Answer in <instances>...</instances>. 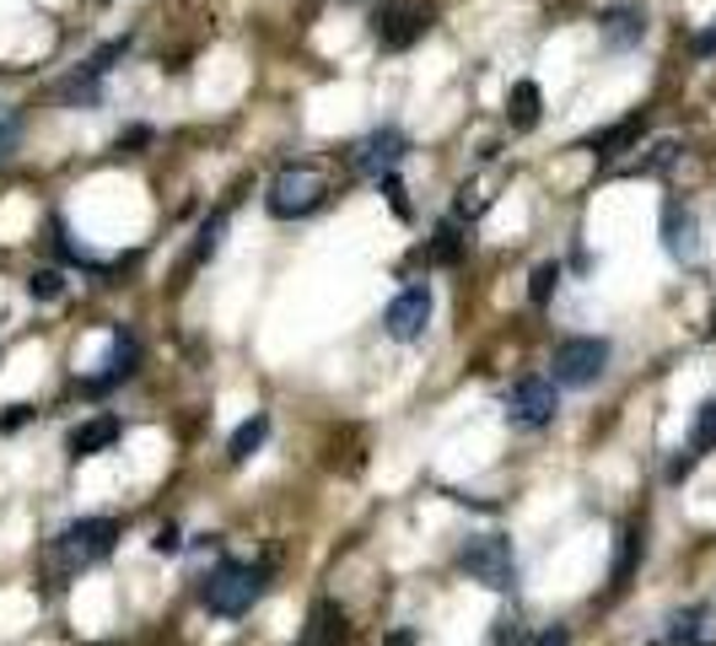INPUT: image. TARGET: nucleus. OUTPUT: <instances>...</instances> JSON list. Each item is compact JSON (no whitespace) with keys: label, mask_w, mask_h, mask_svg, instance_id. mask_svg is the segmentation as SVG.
Wrapping results in <instances>:
<instances>
[{"label":"nucleus","mask_w":716,"mask_h":646,"mask_svg":"<svg viewBox=\"0 0 716 646\" xmlns=\"http://www.w3.org/2000/svg\"><path fill=\"white\" fill-rule=\"evenodd\" d=\"M113 545H119V523H113V517H81V523H70V528L54 534V545L44 549V566H49L54 582H65V577H76L81 566L102 560Z\"/></svg>","instance_id":"nucleus-1"},{"label":"nucleus","mask_w":716,"mask_h":646,"mask_svg":"<svg viewBox=\"0 0 716 646\" xmlns=\"http://www.w3.org/2000/svg\"><path fill=\"white\" fill-rule=\"evenodd\" d=\"M269 588V560H258V566H243V560H221L210 577H205L200 588V603L210 614H221V620H238V614H249L258 598Z\"/></svg>","instance_id":"nucleus-2"},{"label":"nucleus","mask_w":716,"mask_h":646,"mask_svg":"<svg viewBox=\"0 0 716 646\" xmlns=\"http://www.w3.org/2000/svg\"><path fill=\"white\" fill-rule=\"evenodd\" d=\"M323 199H329V173L318 162H291V167H280L269 178L264 205H269L275 221H302L312 210H323Z\"/></svg>","instance_id":"nucleus-3"},{"label":"nucleus","mask_w":716,"mask_h":646,"mask_svg":"<svg viewBox=\"0 0 716 646\" xmlns=\"http://www.w3.org/2000/svg\"><path fill=\"white\" fill-rule=\"evenodd\" d=\"M459 566L469 582H480L491 593H511L517 588V555H511L507 534H469L459 549Z\"/></svg>","instance_id":"nucleus-4"},{"label":"nucleus","mask_w":716,"mask_h":646,"mask_svg":"<svg viewBox=\"0 0 716 646\" xmlns=\"http://www.w3.org/2000/svg\"><path fill=\"white\" fill-rule=\"evenodd\" d=\"M609 366V340L598 335H576V340H561L555 355H550V372L561 388H593Z\"/></svg>","instance_id":"nucleus-5"},{"label":"nucleus","mask_w":716,"mask_h":646,"mask_svg":"<svg viewBox=\"0 0 716 646\" xmlns=\"http://www.w3.org/2000/svg\"><path fill=\"white\" fill-rule=\"evenodd\" d=\"M555 409H561V398H555V383H544V377H522L507 388V420L517 431H544L555 420Z\"/></svg>","instance_id":"nucleus-6"},{"label":"nucleus","mask_w":716,"mask_h":646,"mask_svg":"<svg viewBox=\"0 0 716 646\" xmlns=\"http://www.w3.org/2000/svg\"><path fill=\"white\" fill-rule=\"evenodd\" d=\"M431 286H405L399 297L388 302V313H383V329H388V340H399V346H415L420 335H426V324H431Z\"/></svg>","instance_id":"nucleus-7"},{"label":"nucleus","mask_w":716,"mask_h":646,"mask_svg":"<svg viewBox=\"0 0 716 646\" xmlns=\"http://www.w3.org/2000/svg\"><path fill=\"white\" fill-rule=\"evenodd\" d=\"M420 33H426V11H415L409 0H388V6H377V17H372V39H377L383 50H409Z\"/></svg>","instance_id":"nucleus-8"},{"label":"nucleus","mask_w":716,"mask_h":646,"mask_svg":"<svg viewBox=\"0 0 716 646\" xmlns=\"http://www.w3.org/2000/svg\"><path fill=\"white\" fill-rule=\"evenodd\" d=\"M409 141L399 130H372L356 151H351V162H356L366 178H388V173H399V162H405Z\"/></svg>","instance_id":"nucleus-9"},{"label":"nucleus","mask_w":716,"mask_h":646,"mask_svg":"<svg viewBox=\"0 0 716 646\" xmlns=\"http://www.w3.org/2000/svg\"><path fill=\"white\" fill-rule=\"evenodd\" d=\"M598 33H604L609 50H636V44L647 39V6H636V0L609 6V11L598 17Z\"/></svg>","instance_id":"nucleus-10"},{"label":"nucleus","mask_w":716,"mask_h":646,"mask_svg":"<svg viewBox=\"0 0 716 646\" xmlns=\"http://www.w3.org/2000/svg\"><path fill=\"white\" fill-rule=\"evenodd\" d=\"M652 646H716V609L695 603V609H679L668 620V636Z\"/></svg>","instance_id":"nucleus-11"},{"label":"nucleus","mask_w":716,"mask_h":646,"mask_svg":"<svg viewBox=\"0 0 716 646\" xmlns=\"http://www.w3.org/2000/svg\"><path fill=\"white\" fill-rule=\"evenodd\" d=\"M663 249H668V259H679V264H695V259H701V221H695L684 205H668L663 210Z\"/></svg>","instance_id":"nucleus-12"},{"label":"nucleus","mask_w":716,"mask_h":646,"mask_svg":"<svg viewBox=\"0 0 716 646\" xmlns=\"http://www.w3.org/2000/svg\"><path fill=\"white\" fill-rule=\"evenodd\" d=\"M135 361H141V346H135V335H124V329H113V350H108V361H102V372L87 377V394H108V388H119L130 372H135Z\"/></svg>","instance_id":"nucleus-13"},{"label":"nucleus","mask_w":716,"mask_h":646,"mask_svg":"<svg viewBox=\"0 0 716 646\" xmlns=\"http://www.w3.org/2000/svg\"><path fill=\"white\" fill-rule=\"evenodd\" d=\"M345 636H351V620H345V609L340 603H312V614H307L302 636H297V646H345Z\"/></svg>","instance_id":"nucleus-14"},{"label":"nucleus","mask_w":716,"mask_h":646,"mask_svg":"<svg viewBox=\"0 0 716 646\" xmlns=\"http://www.w3.org/2000/svg\"><path fill=\"white\" fill-rule=\"evenodd\" d=\"M119 442V415H98V420H87V426H76L70 431V458H98V452H108Z\"/></svg>","instance_id":"nucleus-15"},{"label":"nucleus","mask_w":716,"mask_h":646,"mask_svg":"<svg viewBox=\"0 0 716 646\" xmlns=\"http://www.w3.org/2000/svg\"><path fill=\"white\" fill-rule=\"evenodd\" d=\"M539 113H544V92H539L533 81H511V87H507L511 130H533V124H539Z\"/></svg>","instance_id":"nucleus-16"},{"label":"nucleus","mask_w":716,"mask_h":646,"mask_svg":"<svg viewBox=\"0 0 716 646\" xmlns=\"http://www.w3.org/2000/svg\"><path fill=\"white\" fill-rule=\"evenodd\" d=\"M641 135H647V119L630 113V119H619L609 130H598V135L587 141V151H593V156H619V151L630 146V141H641Z\"/></svg>","instance_id":"nucleus-17"},{"label":"nucleus","mask_w":716,"mask_h":646,"mask_svg":"<svg viewBox=\"0 0 716 646\" xmlns=\"http://www.w3.org/2000/svg\"><path fill=\"white\" fill-rule=\"evenodd\" d=\"M264 437H269V415H249L238 431H232V442H227V458L232 463H249L258 448H264Z\"/></svg>","instance_id":"nucleus-18"},{"label":"nucleus","mask_w":716,"mask_h":646,"mask_svg":"<svg viewBox=\"0 0 716 646\" xmlns=\"http://www.w3.org/2000/svg\"><path fill=\"white\" fill-rule=\"evenodd\" d=\"M636 560H641V528H625V539H619V560H614V588L630 582Z\"/></svg>","instance_id":"nucleus-19"},{"label":"nucleus","mask_w":716,"mask_h":646,"mask_svg":"<svg viewBox=\"0 0 716 646\" xmlns=\"http://www.w3.org/2000/svg\"><path fill=\"white\" fill-rule=\"evenodd\" d=\"M27 297L33 302H59L65 297V275H59V270H33V275H27Z\"/></svg>","instance_id":"nucleus-20"},{"label":"nucleus","mask_w":716,"mask_h":646,"mask_svg":"<svg viewBox=\"0 0 716 646\" xmlns=\"http://www.w3.org/2000/svg\"><path fill=\"white\" fill-rule=\"evenodd\" d=\"M679 141H658V146H647V156H641V162H636V173H647V178H652V173H668V167H673V162H679Z\"/></svg>","instance_id":"nucleus-21"},{"label":"nucleus","mask_w":716,"mask_h":646,"mask_svg":"<svg viewBox=\"0 0 716 646\" xmlns=\"http://www.w3.org/2000/svg\"><path fill=\"white\" fill-rule=\"evenodd\" d=\"M22 146V113L16 108H0V162H11Z\"/></svg>","instance_id":"nucleus-22"},{"label":"nucleus","mask_w":716,"mask_h":646,"mask_svg":"<svg viewBox=\"0 0 716 646\" xmlns=\"http://www.w3.org/2000/svg\"><path fill=\"white\" fill-rule=\"evenodd\" d=\"M221 227H227V216H210L200 227V243H195V253H189V264H205L210 253L221 249Z\"/></svg>","instance_id":"nucleus-23"},{"label":"nucleus","mask_w":716,"mask_h":646,"mask_svg":"<svg viewBox=\"0 0 716 646\" xmlns=\"http://www.w3.org/2000/svg\"><path fill=\"white\" fill-rule=\"evenodd\" d=\"M459 253H463L459 227H442V232H437V243H431V259H437V264H459Z\"/></svg>","instance_id":"nucleus-24"},{"label":"nucleus","mask_w":716,"mask_h":646,"mask_svg":"<svg viewBox=\"0 0 716 646\" xmlns=\"http://www.w3.org/2000/svg\"><path fill=\"white\" fill-rule=\"evenodd\" d=\"M561 286V264H539L533 270V286H528V297L533 302H550V292Z\"/></svg>","instance_id":"nucleus-25"},{"label":"nucleus","mask_w":716,"mask_h":646,"mask_svg":"<svg viewBox=\"0 0 716 646\" xmlns=\"http://www.w3.org/2000/svg\"><path fill=\"white\" fill-rule=\"evenodd\" d=\"M377 189L388 195V205H394L399 216H409V199H405V184H399V173H388V178H377Z\"/></svg>","instance_id":"nucleus-26"},{"label":"nucleus","mask_w":716,"mask_h":646,"mask_svg":"<svg viewBox=\"0 0 716 646\" xmlns=\"http://www.w3.org/2000/svg\"><path fill=\"white\" fill-rule=\"evenodd\" d=\"M27 415H33V409H27V404H11V409H5V415H0V431H16V426H22V420H27Z\"/></svg>","instance_id":"nucleus-27"},{"label":"nucleus","mask_w":716,"mask_h":646,"mask_svg":"<svg viewBox=\"0 0 716 646\" xmlns=\"http://www.w3.org/2000/svg\"><path fill=\"white\" fill-rule=\"evenodd\" d=\"M152 549H156V555H173V549H178V528H156Z\"/></svg>","instance_id":"nucleus-28"},{"label":"nucleus","mask_w":716,"mask_h":646,"mask_svg":"<svg viewBox=\"0 0 716 646\" xmlns=\"http://www.w3.org/2000/svg\"><path fill=\"white\" fill-rule=\"evenodd\" d=\"M565 642H571V631H565V625H550L544 636H533V646H565Z\"/></svg>","instance_id":"nucleus-29"},{"label":"nucleus","mask_w":716,"mask_h":646,"mask_svg":"<svg viewBox=\"0 0 716 646\" xmlns=\"http://www.w3.org/2000/svg\"><path fill=\"white\" fill-rule=\"evenodd\" d=\"M146 141H152V130H124V135H119V151H124V146H146Z\"/></svg>","instance_id":"nucleus-30"},{"label":"nucleus","mask_w":716,"mask_h":646,"mask_svg":"<svg viewBox=\"0 0 716 646\" xmlns=\"http://www.w3.org/2000/svg\"><path fill=\"white\" fill-rule=\"evenodd\" d=\"M695 50H701V54H712V50H716V28H712V33H701V39H695Z\"/></svg>","instance_id":"nucleus-31"},{"label":"nucleus","mask_w":716,"mask_h":646,"mask_svg":"<svg viewBox=\"0 0 716 646\" xmlns=\"http://www.w3.org/2000/svg\"><path fill=\"white\" fill-rule=\"evenodd\" d=\"M409 642H415V636H409V631H399V636H394L388 646H409Z\"/></svg>","instance_id":"nucleus-32"}]
</instances>
